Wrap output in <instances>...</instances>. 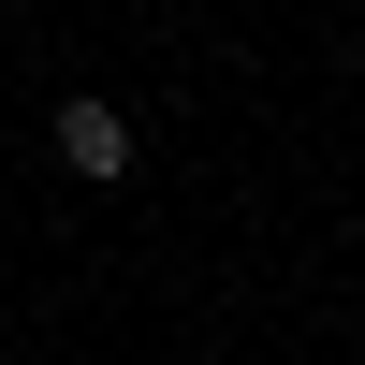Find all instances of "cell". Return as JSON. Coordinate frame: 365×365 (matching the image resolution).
Segmentation results:
<instances>
[{"label":"cell","instance_id":"obj_1","mask_svg":"<svg viewBox=\"0 0 365 365\" xmlns=\"http://www.w3.org/2000/svg\"><path fill=\"white\" fill-rule=\"evenodd\" d=\"M58 161L73 175H132V117L117 103H58Z\"/></svg>","mask_w":365,"mask_h":365}]
</instances>
